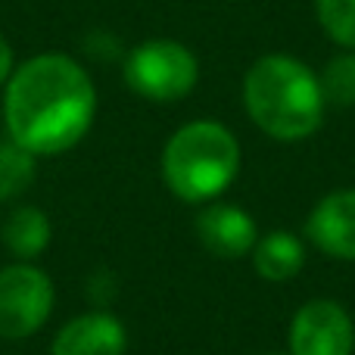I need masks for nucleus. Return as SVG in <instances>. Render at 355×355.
<instances>
[{
	"mask_svg": "<svg viewBox=\"0 0 355 355\" xmlns=\"http://www.w3.org/2000/svg\"><path fill=\"white\" fill-rule=\"evenodd\" d=\"M200 78V62L181 41L153 37L125 56V85L144 100L175 103L187 97Z\"/></svg>",
	"mask_w": 355,
	"mask_h": 355,
	"instance_id": "obj_4",
	"label": "nucleus"
},
{
	"mask_svg": "<svg viewBox=\"0 0 355 355\" xmlns=\"http://www.w3.org/2000/svg\"><path fill=\"white\" fill-rule=\"evenodd\" d=\"M37 175V156L22 150L19 144L6 141L0 144V202L19 196L35 184Z\"/></svg>",
	"mask_w": 355,
	"mask_h": 355,
	"instance_id": "obj_12",
	"label": "nucleus"
},
{
	"mask_svg": "<svg viewBox=\"0 0 355 355\" xmlns=\"http://www.w3.org/2000/svg\"><path fill=\"white\" fill-rule=\"evenodd\" d=\"M12 69H16V62H12V47H10V41L0 35V87L6 85V78L12 75Z\"/></svg>",
	"mask_w": 355,
	"mask_h": 355,
	"instance_id": "obj_15",
	"label": "nucleus"
},
{
	"mask_svg": "<svg viewBox=\"0 0 355 355\" xmlns=\"http://www.w3.org/2000/svg\"><path fill=\"white\" fill-rule=\"evenodd\" d=\"M196 237L212 256L240 259L246 252H252L259 231L250 212H243L240 206H231V202H215V206H206L196 215Z\"/></svg>",
	"mask_w": 355,
	"mask_h": 355,
	"instance_id": "obj_8",
	"label": "nucleus"
},
{
	"mask_svg": "<svg viewBox=\"0 0 355 355\" xmlns=\"http://www.w3.org/2000/svg\"><path fill=\"white\" fill-rule=\"evenodd\" d=\"M318 22L334 44L355 50V0H315Z\"/></svg>",
	"mask_w": 355,
	"mask_h": 355,
	"instance_id": "obj_14",
	"label": "nucleus"
},
{
	"mask_svg": "<svg viewBox=\"0 0 355 355\" xmlns=\"http://www.w3.org/2000/svg\"><path fill=\"white\" fill-rule=\"evenodd\" d=\"M128 334L110 312H87L72 318L53 337L50 355H125Z\"/></svg>",
	"mask_w": 355,
	"mask_h": 355,
	"instance_id": "obj_9",
	"label": "nucleus"
},
{
	"mask_svg": "<svg viewBox=\"0 0 355 355\" xmlns=\"http://www.w3.org/2000/svg\"><path fill=\"white\" fill-rule=\"evenodd\" d=\"M252 265H256V275L271 284L290 281L306 265V246L290 231H268L252 246Z\"/></svg>",
	"mask_w": 355,
	"mask_h": 355,
	"instance_id": "obj_10",
	"label": "nucleus"
},
{
	"mask_svg": "<svg viewBox=\"0 0 355 355\" xmlns=\"http://www.w3.org/2000/svg\"><path fill=\"white\" fill-rule=\"evenodd\" d=\"M240 172V144L221 122L200 119L168 137L162 150V178L184 202H206L227 190Z\"/></svg>",
	"mask_w": 355,
	"mask_h": 355,
	"instance_id": "obj_3",
	"label": "nucleus"
},
{
	"mask_svg": "<svg viewBox=\"0 0 355 355\" xmlns=\"http://www.w3.org/2000/svg\"><path fill=\"white\" fill-rule=\"evenodd\" d=\"M318 85L324 106H337V110L355 106V50L327 60L324 72L318 75Z\"/></svg>",
	"mask_w": 355,
	"mask_h": 355,
	"instance_id": "obj_13",
	"label": "nucleus"
},
{
	"mask_svg": "<svg viewBox=\"0 0 355 355\" xmlns=\"http://www.w3.org/2000/svg\"><path fill=\"white\" fill-rule=\"evenodd\" d=\"M243 103L252 122L275 141H302L324 122L318 75L284 53L252 62L243 78Z\"/></svg>",
	"mask_w": 355,
	"mask_h": 355,
	"instance_id": "obj_2",
	"label": "nucleus"
},
{
	"mask_svg": "<svg viewBox=\"0 0 355 355\" xmlns=\"http://www.w3.org/2000/svg\"><path fill=\"white\" fill-rule=\"evenodd\" d=\"M355 327L334 300H312L290 324V355H352Z\"/></svg>",
	"mask_w": 355,
	"mask_h": 355,
	"instance_id": "obj_6",
	"label": "nucleus"
},
{
	"mask_svg": "<svg viewBox=\"0 0 355 355\" xmlns=\"http://www.w3.org/2000/svg\"><path fill=\"white\" fill-rule=\"evenodd\" d=\"M94 81L72 56L37 53L3 85V122L12 144L35 156H60L91 131Z\"/></svg>",
	"mask_w": 355,
	"mask_h": 355,
	"instance_id": "obj_1",
	"label": "nucleus"
},
{
	"mask_svg": "<svg viewBox=\"0 0 355 355\" xmlns=\"http://www.w3.org/2000/svg\"><path fill=\"white\" fill-rule=\"evenodd\" d=\"M53 281L37 265L16 262L0 271V337L25 340L53 312Z\"/></svg>",
	"mask_w": 355,
	"mask_h": 355,
	"instance_id": "obj_5",
	"label": "nucleus"
},
{
	"mask_svg": "<svg viewBox=\"0 0 355 355\" xmlns=\"http://www.w3.org/2000/svg\"><path fill=\"white\" fill-rule=\"evenodd\" d=\"M3 243L16 259H37L50 246V218L37 206H19L3 221Z\"/></svg>",
	"mask_w": 355,
	"mask_h": 355,
	"instance_id": "obj_11",
	"label": "nucleus"
},
{
	"mask_svg": "<svg viewBox=\"0 0 355 355\" xmlns=\"http://www.w3.org/2000/svg\"><path fill=\"white\" fill-rule=\"evenodd\" d=\"M306 234L321 252L355 262V190L327 193L309 212Z\"/></svg>",
	"mask_w": 355,
	"mask_h": 355,
	"instance_id": "obj_7",
	"label": "nucleus"
},
{
	"mask_svg": "<svg viewBox=\"0 0 355 355\" xmlns=\"http://www.w3.org/2000/svg\"><path fill=\"white\" fill-rule=\"evenodd\" d=\"M268 355H284V352H268Z\"/></svg>",
	"mask_w": 355,
	"mask_h": 355,
	"instance_id": "obj_16",
	"label": "nucleus"
}]
</instances>
